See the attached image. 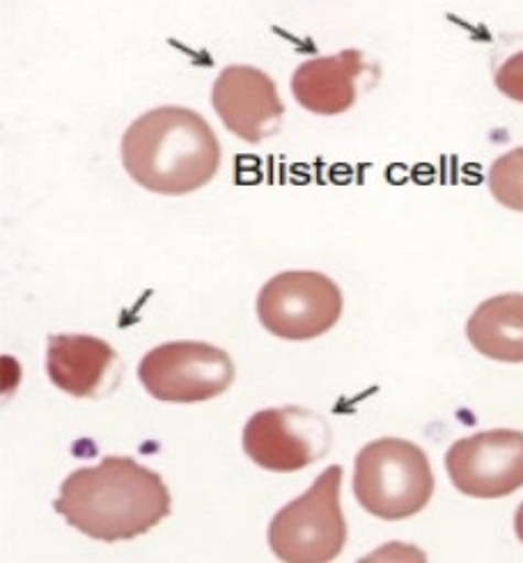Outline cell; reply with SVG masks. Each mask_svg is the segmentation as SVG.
<instances>
[{
    "mask_svg": "<svg viewBox=\"0 0 523 563\" xmlns=\"http://www.w3.org/2000/svg\"><path fill=\"white\" fill-rule=\"evenodd\" d=\"M495 88L505 97L523 103V51H516L495 67L493 71Z\"/></svg>",
    "mask_w": 523,
    "mask_h": 563,
    "instance_id": "14",
    "label": "cell"
},
{
    "mask_svg": "<svg viewBox=\"0 0 523 563\" xmlns=\"http://www.w3.org/2000/svg\"><path fill=\"white\" fill-rule=\"evenodd\" d=\"M363 71V53L345 48L313 58L292 76L294 99L315 115H340L356 103V78Z\"/></svg>",
    "mask_w": 523,
    "mask_h": 563,
    "instance_id": "11",
    "label": "cell"
},
{
    "mask_svg": "<svg viewBox=\"0 0 523 563\" xmlns=\"http://www.w3.org/2000/svg\"><path fill=\"white\" fill-rule=\"evenodd\" d=\"M120 154L127 175L159 195L198 190L220 165V145L209 122L182 106H161L133 120Z\"/></svg>",
    "mask_w": 523,
    "mask_h": 563,
    "instance_id": "2",
    "label": "cell"
},
{
    "mask_svg": "<svg viewBox=\"0 0 523 563\" xmlns=\"http://www.w3.org/2000/svg\"><path fill=\"white\" fill-rule=\"evenodd\" d=\"M489 190L499 205L512 211H523V147L493 161L489 170Z\"/></svg>",
    "mask_w": 523,
    "mask_h": 563,
    "instance_id": "13",
    "label": "cell"
},
{
    "mask_svg": "<svg viewBox=\"0 0 523 563\" xmlns=\"http://www.w3.org/2000/svg\"><path fill=\"white\" fill-rule=\"evenodd\" d=\"M342 305V291L328 275L287 271L260 289L258 317L273 336L306 342L340 321Z\"/></svg>",
    "mask_w": 523,
    "mask_h": 563,
    "instance_id": "5",
    "label": "cell"
},
{
    "mask_svg": "<svg viewBox=\"0 0 523 563\" xmlns=\"http://www.w3.org/2000/svg\"><path fill=\"white\" fill-rule=\"evenodd\" d=\"M138 378L156 401L203 404L232 385L235 362L205 342H168L141 360Z\"/></svg>",
    "mask_w": 523,
    "mask_h": 563,
    "instance_id": "6",
    "label": "cell"
},
{
    "mask_svg": "<svg viewBox=\"0 0 523 563\" xmlns=\"http://www.w3.org/2000/svg\"><path fill=\"white\" fill-rule=\"evenodd\" d=\"M118 353L92 334H53L46 349L51 383L76 399H95L116 380Z\"/></svg>",
    "mask_w": 523,
    "mask_h": 563,
    "instance_id": "10",
    "label": "cell"
},
{
    "mask_svg": "<svg viewBox=\"0 0 523 563\" xmlns=\"http://www.w3.org/2000/svg\"><path fill=\"white\" fill-rule=\"evenodd\" d=\"M342 467H326L315 484L285 504L269 525V545L281 561L326 563L340 556L347 522L340 506Z\"/></svg>",
    "mask_w": 523,
    "mask_h": 563,
    "instance_id": "4",
    "label": "cell"
},
{
    "mask_svg": "<svg viewBox=\"0 0 523 563\" xmlns=\"http://www.w3.org/2000/svg\"><path fill=\"white\" fill-rule=\"evenodd\" d=\"M514 531H516V539L523 543V501L519 504L516 516H514Z\"/></svg>",
    "mask_w": 523,
    "mask_h": 563,
    "instance_id": "15",
    "label": "cell"
},
{
    "mask_svg": "<svg viewBox=\"0 0 523 563\" xmlns=\"http://www.w3.org/2000/svg\"><path fill=\"white\" fill-rule=\"evenodd\" d=\"M211 106L220 122L253 145L279 131L285 115L275 82L251 65H232L218 74L211 88Z\"/></svg>",
    "mask_w": 523,
    "mask_h": 563,
    "instance_id": "9",
    "label": "cell"
},
{
    "mask_svg": "<svg viewBox=\"0 0 523 563\" xmlns=\"http://www.w3.org/2000/svg\"><path fill=\"white\" fill-rule=\"evenodd\" d=\"M471 346L499 362H523V294H501L478 305L466 323Z\"/></svg>",
    "mask_w": 523,
    "mask_h": 563,
    "instance_id": "12",
    "label": "cell"
},
{
    "mask_svg": "<svg viewBox=\"0 0 523 563\" xmlns=\"http://www.w3.org/2000/svg\"><path fill=\"white\" fill-rule=\"evenodd\" d=\"M446 470L468 497H508L523 488V433L495 429L461 438L448 449Z\"/></svg>",
    "mask_w": 523,
    "mask_h": 563,
    "instance_id": "8",
    "label": "cell"
},
{
    "mask_svg": "<svg viewBox=\"0 0 523 563\" xmlns=\"http://www.w3.org/2000/svg\"><path fill=\"white\" fill-rule=\"evenodd\" d=\"M53 509L86 537L116 543L154 529L171 516L173 499L154 470L129 456H106L95 467L74 470Z\"/></svg>",
    "mask_w": 523,
    "mask_h": 563,
    "instance_id": "1",
    "label": "cell"
},
{
    "mask_svg": "<svg viewBox=\"0 0 523 563\" xmlns=\"http://www.w3.org/2000/svg\"><path fill=\"white\" fill-rule=\"evenodd\" d=\"M241 440L255 465L287 474L317 463L328 452L330 429L322 415L306 408H266L246 421Z\"/></svg>",
    "mask_w": 523,
    "mask_h": 563,
    "instance_id": "7",
    "label": "cell"
},
{
    "mask_svg": "<svg viewBox=\"0 0 523 563\" xmlns=\"http://www.w3.org/2000/svg\"><path fill=\"white\" fill-rule=\"evenodd\" d=\"M434 493V474L418 444L381 438L366 444L353 463V495L381 520L421 514Z\"/></svg>",
    "mask_w": 523,
    "mask_h": 563,
    "instance_id": "3",
    "label": "cell"
}]
</instances>
